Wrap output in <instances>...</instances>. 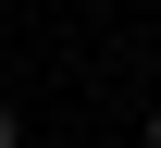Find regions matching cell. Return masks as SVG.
<instances>
[{"mask_svg":"<svg viewBox=\"0 0 161 148\" xmlns=\"http://www.w3.org/2000/svg\"><path fill=\"white\" fill-rule=\"evenodd\" d=\"M0 148H25V124H13V99H0Z\"/></svg>","mask_w":161,"mask_h":148,"instance_id":"1","label":"cell"},{"mask_svg":"<svg viewBox=\"0 0 161 148\" xmlns=\"http://www.w3.org/2000/svg\"><path fill=\"white\" fill-rule=\"evenodd\" d=\"M149 148H161V111H149Z\"/></svg>","mask_w":161,"mask_h":148,"instance_id":"2","label":"cell"}]
</instances>
